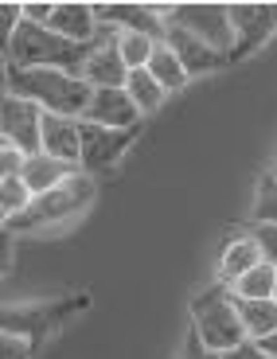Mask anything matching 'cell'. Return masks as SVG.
Instances as JSON below:
<instances>
[{
    "instance_id": "obj_12",
    "label": "cell",
    "mask_w": 277,
    "mask_h": 359,
    "mask_svg": "<svg viewBox=\"0 0 277 359\" xmlns=\"http://www.w3.org/2000/svg\"><path fill=\"white\" fill-rule=\"evenodd\" d=\"M79 121L102 126V129H137L141 126V114H137V106L129 102L126 86L121 90H90V102H86Z\"/></svg>"
},
{
    "instance_id": "obj_10",
    "label": "cell",
    "mask_w": 277,
    "mask_h": 359,
    "mask_svg": "<svg viewBox=\"0 0 277 359\" xmlns=\"http://www.w3.org/2000/svg\"><path fill=\"white\" fill-rule=\"evenodd\" d=\"M161 43L176 55V63L184 67L188 79H196V74H211V71H219V67H227V55L223 51H215L211 43H203L199 36L184 32L180 24H164V39H161Z\"/></svg>"
},
{
    "instance_id": "obj_5",
    "label": "cell",
    "mask_w": 277,
    "mask_h": 359,
    "mask_svg": "<svg viewBox=\"0 0 277 359\" xmlns=\"http://www.w3.org/2000/svg\"><path fill=\"white\" fill-rule=\"evenodd\" d=\"M141 126L137 129H102V126H86L79 121V172L82 176H102L114 172L117 164L126 161V153L137 144Z\"/></svg>"
},
{
    "instance_id": "obj_36",
    "label": "cell",
    "mask_w": 277,
    "mask_h": 359,
    "mask_svg": "<svg viewBox=\"0 0 277 359\" xmlns=\"http://www.w3.org/2000/svg\"><path fill=\"white\" fill-rule=\"evenodd\" d=\"M269 176H273V180H277V168H273V172H269Z\"/></svg>"
},
{
    "instance_id": "obj_21",
    "label": "cell",
    "mask_w": 277,
    "mask_h": 359,
    "mask_svg": "<svg viewBox=\"0 0 277 359\" xmlns=\"http://www.w3.org/2000/svg\"><path fill=\"white\" fill-rule=\"evenodd\" d=\"M114 43H117V55H121L126 71H141V67H149L152 51H156V39H149V36H133V32H117Z\"/></svg>"
},
{
    "instance_id": "obj_13",
    "label": "cell",
    "mask_w": 277,
    "mask_h": 359,
    "mask_svg": "<svg viewBox=\"0 0 277 359\" xmlns=\"http://www.w3.org/2000/svg\"><path fill=\"white\" fill-rule=\"evenodd\" d=\"M39 153L79 168V117L43 114V121H39Z\"/></svg>"
},
{
    "instance_id": "obj_32",
    "label": "cell",
    "mask_w": 277,
    "mask_h": 359,
    "mask_svg": "<svg viewBox=\"0 0 277 359\" xmlns=\"http://www.w3.org/2000/svg\"><path fill=\"white\" fill-rule=\"evenodd\" d=\"M254 348H258V351H262V355H266V359H277V332H269L266 340H258V344H254Z\"/></svg>"
},
{
    "instance_id": "obj_15",
    "label": "cell",
    "mask_w": 277,
    "mask_h": 359,
    "mask_svg": "<svg viewBox=\"0 0 277 359\" xmlns=\"http://www.w3.org/2000/svg\"><path fill=\"white\" fill-rule=\"evenodd\" d=\"M258 262H262V250H258V243H254L250 234L231 238V243L223 246V254H219V281H215V285L231 289L234 281H238L242 273H250Z\"/></svg>"
},
{
    "instance_id": "obj_16",
    "label": "cell",
    "mask_w": 277,
    "mask_h": 359,
    "mask_svg": "<svg viewBox=\"0 0 277 359\" xmlns=\"http://www.w3.org/2000/svg\"><path fill=\"white\" fill-rule=\"evenodd\" d=\"M74 164H63V161H51V156L36 153V156H27L24 161V172H20V180H24V188L32 191V199L43 196V191L59 188L67 176H74Z\"/></svg>"
},
{
    "instance_id": "obj_9",
    "label": "cell",
    "mask_w": 277,
    "mask_h": 359,
    "mask_svg": "<svg viewBox=\"0 0 277 359\" xmlns=\"http://www.w3.org/2000/svg\"><path fill=\"white\" fill-rule=\"evenodd\" d=\"M39 121H43V109L32 106L27 98L8 94V98L0 102V137L12 149H20L24 156L39 153Z\"/></svg>"
},
{
    "instance_id": "obj_35",
    "label": "cell",
    "mask_w": 277,
    "mask_h": 359,
    "mask_svg": "<svg viewBox=\"0 0 277 359\" xmlns=\"http://www.w3.org/2000/svg\"><path fill=\"white\" fill-rule=\"evenodd\" d=\"M273 305H277V285H273Z\"/></svg>"
},
{
    "instance_id": "obj_11",
    "label": "cell",
    "mask_w": 277,
    "mask_h": 359,
    "mask_svg": "<svg viewBox=\"0 0 277 359\" xmlns=\"http://www.w3.org/2000/svg\"><path fill=\"white\" fill-rule=\"evenodd\" d=\"M117 32L109 27H98V43L90 51L86 67H82V82L90 90H121L126 86V63H121V55H117V43H114Z\"/></svg>"
},
{
    "instance_id": "obj_22",
    "label": "cell",
    "mask_w": 277,
    "mask_h": 359,
    "mask_svg": "<svg viewBox=\"0 0 277 359\" xmlns=\"http://www.w3.org/2000/svg\"><path fill=\"white\" fill-rule=\"evenodd\" d=\"M254 226H277V180L262 176L258 180V199H254Z\"/></svg>"
},
{
    "instance_id": "obj_17",
    "label": "cell",
    "mask_w": 277,
    "mask_h": 359,
    "mask_svg": "<svg viewBox=\"0 0 277 359\" xmlns=\"http://www.w3.org/2000/svg\"><path fill=\"white\" fill-rule=\"evenodd\" d=\"M234 313H238L242 332H246L250 344H258L269 332H277V305L273 301H238L234 297Z\"/></svg>"
},
{
    "instance_id": "obj_28",
    "label": "cell",
    "mask_w": 277,
    "mask_h": 359,
    "mask_svg": "<svg viewBox=\"0 0 277 359\" xmlns=\"http://www.w3.org/2000/svg\"><path fill=\"white\" fill-rule=\"evenodd\" d=\"M51 12H55L51 0H36V4H24V20H27V24H36V27H47Z\"/></svg>"
},
{
    "instance_id": "obj_27",
    "label": "cell",
    "mask_w": 277,
    "mask_h": 359,
    "mask_svg": "<svg viewBox=\"0 0 277 359\" xmlns=\"http://www.w3.org/2000/svg\"><path fill=\"white\" fill-rule=\"evenodd\" d=\"M36 351L27 348L24 340H16V336H4L0 332V359H32Z\"/></svg>"
},
{
    "instance_id": "obj_20",
    "label": "cell",
    "mask_w": 277,
    "mask_h": 359,
    "mask_svg": "<svg viewBox=\"0 0 277 359\" xmlns=\"http://www.w3.org/2000/svg\"><path fill=\"white\" fill-rule=\"evenodd\" d=\"M126 94H129V102L137 106V114H152V109H161V102H164V90L152 82V74L144 71H129L126 74Z\"/></svg>"
},
{
    "instance_id": "obj_19",
    "label": "cell",
    "mask_w": 277,
    "mask_h": 359,
    "mask_svg": "<svg viewBox=\"0 0 277 359\" xmlns=\"http://www.w3.org/2000/svg\"><path fill=\"white\" fill-rule=\"evenodd\" d=\"M144 71L152 74V82H156L164 94H176V90L188 86V74H184V67L176 63V55H172L164 43H156V51H152V59H149V67H144Z\"/></svg>"
},
{
    "instance_id": "obj_8",
    "label": "cell",
    "mask_w": 277,
    "mask_h": 359,
    "mask_svg": "<svg viewBox=\"0 0 277 359\" xmlns=\"http://www.w3.org/2000/svg\"><path fill=\"white\" fill-rule=\"evenodd\" d=\"M168 24H180L184 32L199 36L211 43L215 51L231 55V20H227V4H172Z\"/></svg>"
},
{
    "instance_id": "obj_3",
    "label": "cell",
    "mask_w": 277,
    "mask_h": 359,
    "mask_svg": "<svg viewBox=\"0 0 277 359\" xmlns=\"http://www.w3.org/2000/svg\"><path fill=\"white\" fill-rule=\"evenodd\" d=\"M8 94L27 98L43 114H59V117H82V109L90 102V86L79 74L67 71H12Z\"/></svg>"
},
{
    "instance_id": "obj_31",
    "label": "cell",
    "mask_w": 277,
    "mask_h": 359,
    "mask_svg": "<svg viewBox=\"0 0 277 359\" xmlns=\"http://www.w3.org/2000/svg\"><path fill=\"white\" fill-rule=\"evenodd\" d=\"M219 359H266L254 344H242V348H234V351H227V355H219Z\"/></svg>"
},
{
    "instance_id": "obj_37",
    "label": "cell",
    "mask_w": 277,
    "mask_h": 359,
    "mask_svg": "<svg viewBox=\"0 0 277 359\" xmlns=\"http://www.w3.org/2000/svg\"><path fill=\"white\" fill-rule=\"evenodd\" d=\"M0 144H4V137H0Z\"/></svg>"
},
{
    "instance_id": "obj_2",
    "label": "cell",
    "mask_w": 277,
    "mask_h": 359,
    "mask_svg": "<svg viewBox=\"0 0 277 359\" xmlns=\"http://www.w3.org/2000/svg\"><path fill=\"white\" fill-rule=\"evenodd\" d=\"M90 305L86 293H71V297H51V301H24V305H0V332L24 340L36 351L55 328H63L74 313Z\"/></svg>"
},
{
    "instance_id": "obj_23",
    "label": "cell",
    "mask_w": 277,
    "mask_h": 359,
    "mask_svg": "<svg viewBox=\"0 0 277 359\" xmlns=\"http://www.w3.org/2000/svg\"><path fill=\"white\" fill-rule=\"evenodd\" d=\"M32 207V191L24 188V180H4L0 184V211H4V219H20Z\"/></svg>"
},
{
    "instance_id": "obj_6",
    "label": "cell",
    "mask_w": 277,
    "mask_h": 359,
    "mask_svg": "<svg viewBox=\"0 0 277 359\" xmlns=\"http://www.w3.org/2000/svg\"><path fill=\"white\" fill-rule=\"evenodd\" d=\"M227 20H231L227 63H238L269 43V36L277 32V4H227Z\"/></svg>"
},
{
    "instance_id": "obj_14",
    "label": "cell",
    "mask_w": 277,
    "mask_h": 359,
    "mask_svg": "<svg viewBox=\"0 0 277 359\" xmlns=\"http://www.w3.org/2000/svg\"><path fill=\"white\" fill-rule=\"evenodd\" d=\"M47 32L71 39V43H94L98 39V20H94L90 4L71 0V4H55L51 20H47Z\"/></svg>"
},
{
    "instance_id": "obj_18",
    "label": "cell",
    "mask_w": 277,
    "mask_h": 359,
    "mask_svg": "<svg viewBox=\"0 0 277 359\" xmlns=\"http://www.w3.org/2000/svg\"><path fill=\"white\" fill-rule=\"evenodd\" d=\"M273 285H277V269L269 262H258L250 273H242L231 285V297H238V301H273Z\"/></svg>"
},
{
    "instance_id": "obj_1",
    "label": "cell",
    "mask_w": 277,
    "mask_h": 359,
    "mask_svg": "<svg viewBox=\"0 0 277 359\" xmlns=\"http://www.w3.org/2000/svg\"><path fill=\"white\" fill-rule=\"evenodd\" d=\"M188 316H191L188 328L199 336V344H203L207 351H215V355H227V351L250 344L246 332H242L238 313H234L231 289H223V285H207L203 293L191 297Z\"/></svg>"
},
{
    "instance_id": "obj_4",
    "label": "cell",
    "mask_w": 277,
    "mask_h": 359,
    "mask_svg": "<svg viewBox=\"0 0 277 359\" xmlns=\"http://www.w3.org/2000/svg\"><path fill=\"white\" fill-rule=\"evenodd\" d=\"M94 180L82 176V172H74V176H67L59 188L43 191V196L32 199V207H27L20 219H12L8 226H47V223H63V219L71 215H82L90 203H94Z\"/></svg>"
},
{
    "instance_id": "obj_26",
    "label": "cell",
    "mask_w": 277,
    "mask_h": 359,
    "mask_svg": "<svg viewBox=\"0 0 277 359\" xmlns=\"http://www.w3.org/2000/svg\"><path fill=\"white\" fill-rule=\"evenodd\" d=\"M250 238L258 243L262 262H269L277 269V226H250Z\"/></svg>"
},
{
    "instance_id": "obj_34",
    "label": "cell",
    "mask_w": 277,
    "mask_h": 359,
    "mask_svg": "<svg viewBox=\"0 0 277 359\" xmlns=\"http://www.w3.org/2000/svg\"><path fill=\"white\" fill-rule=\"evenodd\" d=\"M0 231H8V219H4V211H0Z\"/></svg>"
},
{
    "instance_id": "obj_33",
    "label": "cell",
    "mask_w": 277,
    "mask_h": 359,
    "mask_svg": "<svg viewBox=\"0 0 277 359\" xmlns=\"http://www.w3.org/2000/svg\"><path fill=\"white\" fill-rule=\"evenodd\" d=\"M8 79H12V67H8V59L0 55V102L8 98Z\"/></svg>"
},
{
    "instance_id": "obj_25",
    "label": "cell",
    "mask_w": 277,
    "mask_h": 359,
    "mask_svg": "<svg viewBox=\"0 0 277 359\" xmlns=\"http://www.w3.org/2000/svg\"><path fill=\"white\" fill-rule=\"evenodd\" d=\"M24 161H27V156L20 153V149H12L8 141L0 144V184H4V180H20V172H24Z\"/></svg>"
},
{
    "instance_id": "obj_30",
    "label": "cell",
    "mask_w": 277,
    "mask_h": 359,
    "mask_svg": "<svg viewBox=\"0 0 277 359\" xmlns=\"http://www.w3.org/2000/svg\"><path fill=\"white\" fill-rule=\"evenodd\" d=\"M12 258H16V243H12V231H0V278L12 269Z\"/></svg>"
},
{
    "instance_id": "obj_24",
    "label": "cell",
    "mask_w": 277,
    "mask_h": 359,
    "mask_svg": "<svg viewBox=\"0 0 277 359\" xmlns=\"http://www.w3.org/2000/svg\"><path fill=\"white\" fill-rule=\"evenodd\" d=\"M20 20H24V4H0V55L4 59H8V47H12Z\"/></svg>"
},
{
    "instance_id": "obj_7",
    "label": "cell",
    "mask_w": 277,
    "mask_h": 359,
    "mask_svg": "<svg viewBox=\"0 0 277 359\" xmlns=\"http://www.w3.org/2000/svg\"><path fill=\"white\" fill-rule=\"evenodd\" d=\"M172 4H98L94 8V20L98 27H109V32H133V36H149L161 43L164 39V24H168Z\"/></svg>"
},
{
    "instance_id": "obj_29",
    "label": "cell",
    "mask_w": 277,
    "mask_h": 359,
    "mask_svg": "<svg viewBox=\"0 0 277 359\" xmlns=\"http://www.w3.org/2000/svg\"><path fill=\"white\" fill-rule=\"evenodd\" d=\"M180 359H219L215 351H207L203 344H199V336L188 328V336H184V348H180Z\"/></svg>"
}]
</instances>
